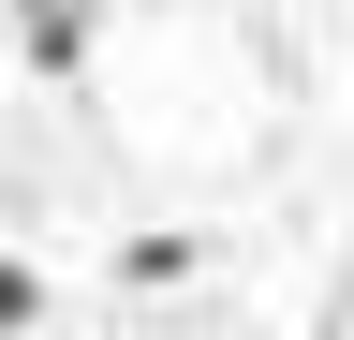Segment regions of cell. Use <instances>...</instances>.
I'll use <instances>...</instances> for the list:
<instances>
[{
    "label": "cell",
    "mask_w": 354,
    "mask_h": 340,
    "mask_svg": "<svg viewBox=\"0 0 354 340\" xmlns=\"http://www.w3.org/2000/svg\"><path fill=\"white\" fill-rule=\"evenodd\" d=\"M0 30H15V60H30V74H74V60H88V0H15Z\"/></svg>",
    "instance_id": "cell-1"
},
{
    "label": "cell",
    "mask_w": 354,
    "mask_h": 340,
    "mask_svg": "<svg viewBox=\"0 0 354 340\" xmlns=\"http://www.w3.org/2000/svg\"><path fill=\"white\" fill-rule=\"evenodd\" d=\"M118 281L148 296V281H192V237H118Z\"/></svg>",
    "instance_id": "cell-2"
},
{
    "label": "cell",
    "mask_w": 354,
    "mask_h": 340,
    "mask_svg": "<svg viewBox=\"0 0 354 340\" xmlns=\"http://www.w3.org/2000/svg\"><path fill=\"white\" fill-rule=\"evenodd\" d=\"M44 325V267H15V251H0V340H30Z\"/></svg>",
    "instance_id": "cell-3"
}]
</instances>
